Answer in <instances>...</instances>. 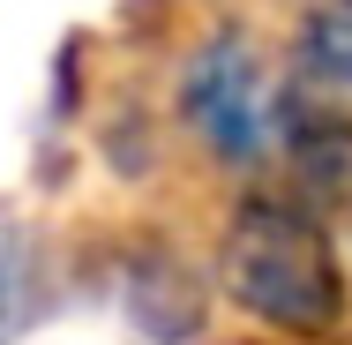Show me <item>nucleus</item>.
Instances as JSON below:
<instances>
[{
  "mask_svg": "<svg viewBox=\"0 0 352 345\" xmlns=\"http://www.w3.org/2000/svg\"><path fill=\"white\" fill-rule=\"evenodd\" d=\"M292 83L352 105V0H315L292 30Z\"/></svg>",
  "mask_w": 352,
  "mask_h": 345,
  "instance_id": "nucleus-3",
  "label": "nucleus"
},
{
  "mask_svg": "<svg viewBox=\"0 0 352 345\" xmlns=\"http://www.w3.org/2000/svg\"><path fill=\"white\" fill-rule=\"evenodd\" d=\"M45 308V271H38V240L0 218V345H15L30 331V315Z\"/></svg>",
  "mask_w": 352,
  "mask_h": 345,
  "instance_id": "nucleus-4",
  "label": "nucleus"
},
{
  "mask_svg": "<svg viewBox=\"0 0 352 345\" xmlns=\"http://www.w3.org/2000/svg\"><path fill=\"white\" fill-rule=\"evenodd\" d=\"M217 293L270 338L330 345L352 323V263L330 203L292 180H248L217 233Z\"/></svg>",
  "mask_w": 352,
  "mask_h": 345,
  "instance_id": "nucleus-1",
  "label": "nucleus"
},
{
  "mask_svg": "<svg viewBox=\"0 0 352 345\" xmlns=\"http://www.w3.org/2000/svg\"><path fill=\"white\" fill-rule=\"evenodd\" d=\"M285 105H292V83H278L270 53L248 38V30H210L173 83V113L180 128L203 143V158L255 180L285 158Z\"/></svg>",
  "mask_w": 352,
  "mask_h": 345,
  "instance_id": "nucleus-2",
  "label": "nucleus"
}]
</instances>
